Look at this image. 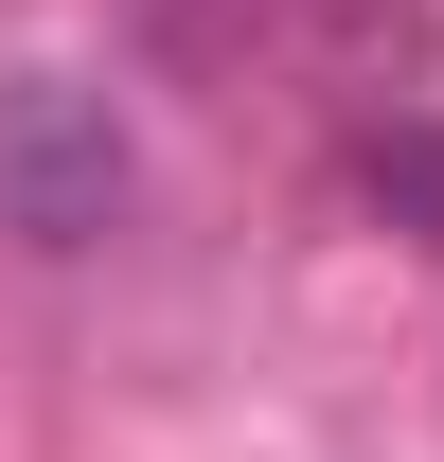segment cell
Masks as SVG:
<instances>
[{
    "mask_svg": "<svg viewBox=\"0 0 444 462\" xmlns=\"http://www.w3.org/2000/svg\"><path fill=\"white\" fill-rule=\"evenodd\" d=\"M143 196V143L89 71H0V231L18 249H107Z\"/></svg>",
    "mask_w": 444,
    "mask_h": 462,
    "instance_id": "1",
    "label": "cell"
},
{
    "mask_svg": "<svg viewBox=\"0 0 444 462\" xmlns=\"http://www.w3.org/2000/svg\"><path fill=\"white\" fill-rule=\"evenodd\" d=\"M356 196H374L391 231L444 249V125H374V143H356Z\"/></svg>",
    "mask_w": 444,
    "mask_h": 462,
    "instance_id": "2",
    "label": "cell"
}]
</instances>
